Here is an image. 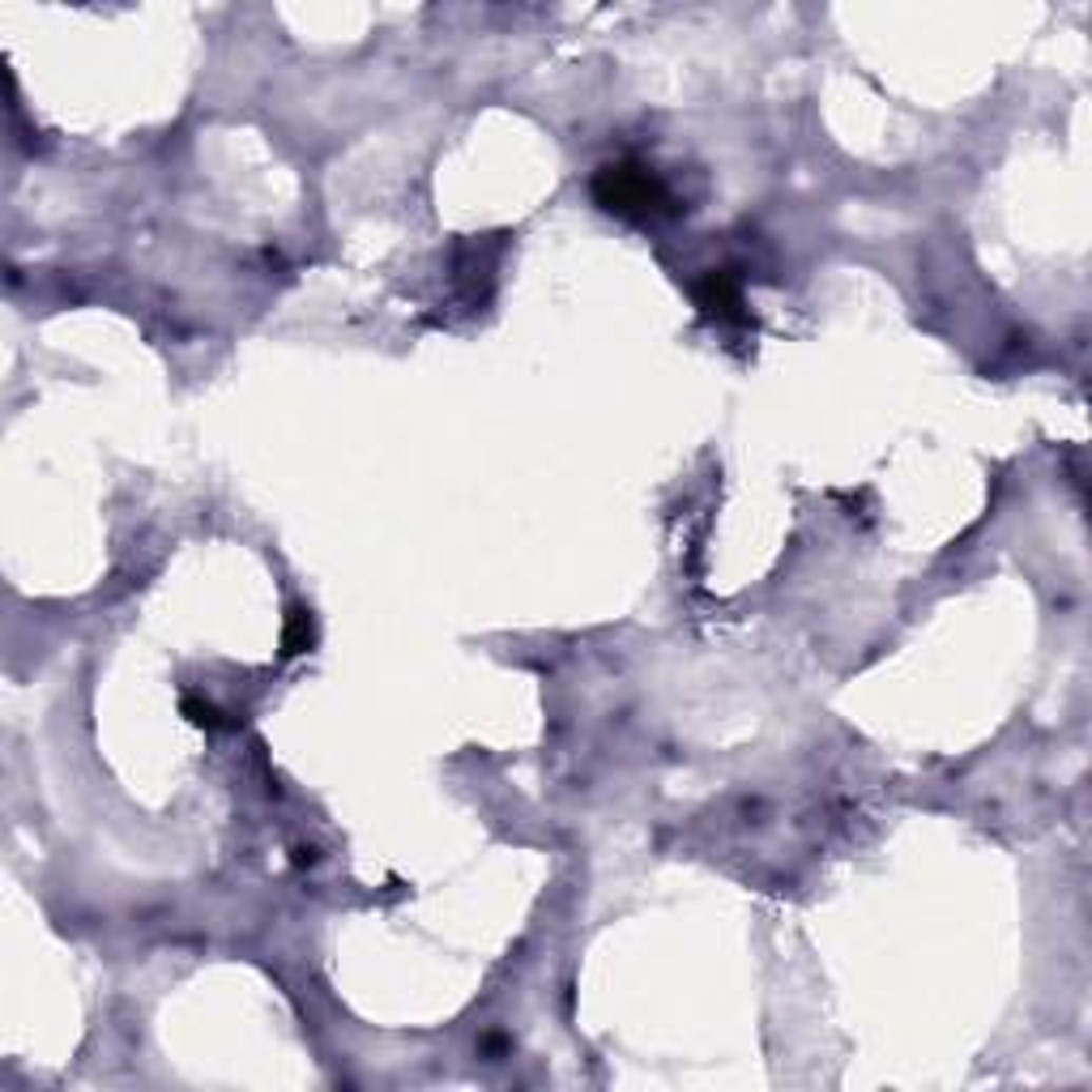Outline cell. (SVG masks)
<instances>
[{
  "instance_id": "1",
  "label": "cell",
  "mask_w": 1092,
  "mask_h": 1092,
  "mask_svg": "<svg viewBox=\"0 0 1092 1092\" xmlns=\"http://www.w3.org/2000/svg\"><path fill=\"white\" fill-rule=\"evenodd\" d=\"M593 196H598V206L615 214H657L662 206H670L666 184L640 162L602 167L598 179H593Z\"/></svg>"
},
{
  "instance_id": "4",
  "label": "cell",
  "mask_w": 1092,
  "mask_h": 1092,
  "mask_svg": "<svg viewBox=\"0 0 1092 1092\" xmlns=\"http://www.w3.org/2000/svg\"><path fill=\"white\" fill-rule=\"evenodd\" d=\"M184 713H188L196 726H214V722H218V709H214V705H202V701H184Z\"/></svg>"
},
{
  "instance_id": "3",
  "label": "cell",
  "mask_w": 1092,
  "mask_h": 1092,
  "mask_svg": "<svg viewBox=\"0 0 1092 1092\" xmlns=\"http://www.w3.org/2000/svg\"><path fill=\"white\" fill-rule=\"evenodd\" d=\"M308 645H312V619H308V611H290L286 636H282V653L294 657V653H304Z\"/></svg>"
},
{
  "instance_id": "2",
  "label": "cell",
  "mask_w": 1092,
  "mask_h": 1092,
  "mask_svg": "<svg viewBox=\"0 0 1092 1092\" xmlns=\"http://www.w3.org/2000/svg\"><path fill=\"white\" fill-rule=\"evenodd\" d=\"M696 300H701V308H705L709 317H717V321H730V317H739V308H743V290H739L734 273H726V269H713V273H705V277H701V286H696Z\"/></svg>"
}]
</instances>
